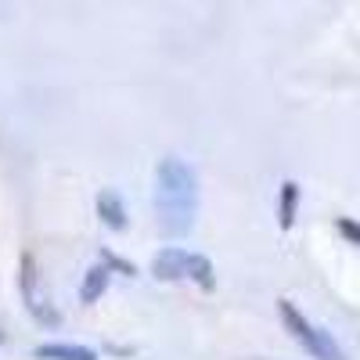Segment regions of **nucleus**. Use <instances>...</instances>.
I'll return each instance as SVG.
<instances>
[{
    "instance_id": "obj_6",
    "label": "nucleus",
    "mask_w": 360,
    "mask_h": 360,
    "mask_svg": "<svg viewBox=\"0 0 360 360\" xmlns=\"http://www.w3.org/2000/svg\"><path fill=\"white\" fill-rule=\"evenodd\" d=\"M37 360H98V353L76 342H44L37 346Z\"/></svg>"
},
{
    "instance_id": "obj_2",
    "label": "nucleus",
    "mask_w": 360,
    "mask_h": 360,
    "mask_svg": "<svg viewBox=\"0 0 360 360\" xmlns=\"http://www.w3.org/2000/svg\"><path fill=\"white\" fill-rule=\"evenodd\" d=\"M278 314H281V324L288 328V335L303 346L314 360H346L342 346L332 339V332H324V328L310 324L303 314L292 307V299H278Z\"/></svg>"
},
{
    "instance_id": "obj_12",
    "label": "nucleus",
    "mask_w": 360,
    "mask_h": 360,
    "mask_svg": "<svg viewBox=\"0 0 360 360\" xmlns=\"http://www.w3.org/2000/svg\"><path fill=\"white\" fill-rule=\"evenodd\" d=\"M0 339H4V332H0Z\"/></svg>"
},
{
    "instance_id": "obj_5",
    "label": "nucleus",
    "mask_w": 360,
    "mask_h": 360,
    "mask_svg": "<svg viewBox=\"0 0 360 360\" xmlns=\"http://www.w3.org/2000/svg\"><path fill=\"white\" fill-rule=\"evenodd\" d=\"M98 217H101V224L112 227V231H127V227H130L127 205H123V198H119L115 188H101V191H98Z\"/></svg>"
},
{
    "instance_id": "obj_1",
    "label": "nucleus",
    "mask_w": 360,
    "mask_h": 360,
    "mask_svg": "<svg viewBox=\"0 0 360 360\" xmlns=\"http://www.w3.org/2000/svg\"><path fill=\"white\" fill-rule=\"evenodd\" d=\"M155 213L166 238H184L198 217V173L191 162L166 155L155 169Z\"/></svg>"
},
{
    "instance_id": "obj_3",
    "label": "nucleus",
    "mask_w": 360,
    "mask_h": 360,
    "mask_svg": "<svg viewBox=\"0 0 360 360\" xmlns=\"http://www.w3.org/2000/svg\"><path fill=\"white\" fill-rule=\"evenodd\" d=\"M18 288H22V303H25V310L33 314L40 324H62V317H58V310L47 303V295L40 292V285H37V263H33V256H22V270H18Z\"/></svg>"
},
{
    "instance_id": "obj_7",
    "label": "nucleus",
    "mask_w": 360,
    "mask_h": 360,
    "mask_svg": "<svg viewBox=\"0 0 360 360\" xmlns=\"http://www.w3.org/2000/svg\"><path fill=\"white\" fill-rule=\"evenodd\" d=\"M108 278H112L108 266H90L86 274H83V285H79V303L83 307L98 303V299L105 295V288H108Z\"/></svg>"
},
{
    "instance_id": "obj_4",
    "label": "nucleus",
    "mask_w": 360,
    "mask_h": 360,
    "mask_svg": "<svg viewBox=\"0 0 360 360\" xmlns=\"http://www.w3.org/2000/svg\"><path fill=\"white\" fill-rule=\"evenodd\" d=\"M152 274L159 281H184L188 278V249H180V245L159 249V256L152 263Z\"/></svg>"
},
{
    "instance_id": "obj_9",
    "label": "nucleus",
    "mask_w": 360,
    "mask_h": 360,
    "mask_svg": "<svg viewBox=\"0 0 360 360\" xmlns=\"http://www.w3.org/2000/svg\"><path fill=\"white\" fill-rule=\"evenodd\" d=\"M188 278L205 288V292H213L217 288V274H213V259L202 256V252H188Z\"/></svg>"
},
{
    "instance_id": "obj_10",
    "label": "nucleus",
    "mask_w": 360,
    "mask_h": 360,
    "mask_svg": "<svg viewBox=\"0 0 360 360\" xmlns=\"http://www.w3.org/2000/svg\"><path fill=\"white\" fill-rule=\"evenodd\" d=\"M101 266H108V270H123L127 278H137V266L130 263V259H123V256H115V252H108V249H101Z\"/></svg>"
},
{
    "instance_id": "obj_11",
    "label": "nucleus",
    "mask_w": 360,
    "mask_h": 360,
    "mask_svg": "<svg viewBox=\"0 0 360 360\" xmlns=\"http://www.w3.org/2000/svg\"><path fill=\"white\" fill-rule=\"evenodd\" d=\"M335 227H339V234H342V238H349L353 245H360V224H356V220L339 217V220H335Z\"/></svg>"
},
{
    "instance_id": "obj_8",
    "label": "nucleus",
    "mask_w": 360,
    "mask_h": 360,
    "mask_svg": "<svg viewBox=\"0 0 360 360\" xmlns=\"http://www.w3.org/2000/svg\"><path fill=\"white\" fill-rule=\"evenodd\" d=\"M295 213H299V184H295V180H285V184H281V198H278V224H281V231H292Z\"/></svg>"
}]
</instances>
